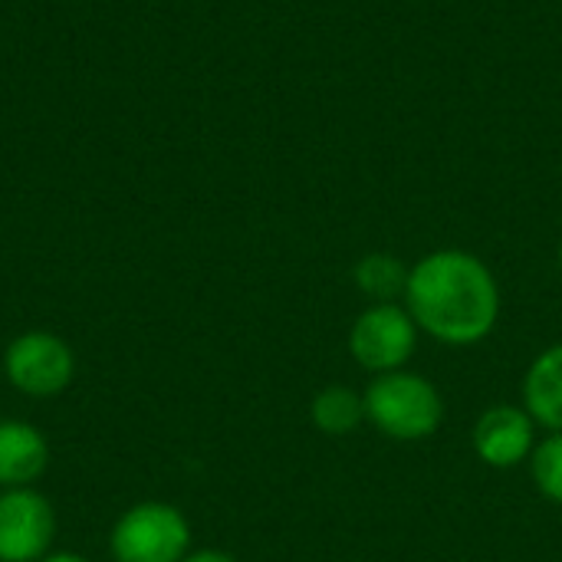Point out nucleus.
I'll use <instances>...</instances> for the list:
<instances>
[{"label":"nucleus","mask_w":562,"mask_h":562,"mask_svg":"<svg viewBox=\"0 0 562 562\" xmlns=\"http://www.w3.org/2000/svg\"><path fill=\"white\" fill-rule=\"evenodd\" d=\"M56 510L33 487L0 491V562H40L53 553Z\"/></svg>","instance_id":"423d86ee"},{"label":"nucleus","mask_w":562,"mask_h":562,"mask_svg":"<svg viewBox=\"0 0 562 562\" xmlns=\"http://www.w3.org/2000/svg\"><path fill=\"white\" fill-rule=\"evenodd\" d=\"M3 375L20 395L53 398L69 389L76 375V356L66 339L33 329L3 349Z\"/></svg>","instance_id":"39448f33"},{"label":"nucleus","mask_w":562,"mask_h":562,"mask_svg":"<svg viewBox=\"0 0 562 562\" xmlns=\"http://www.w3.org/2000/svg\"><path fill=\"white\" fill-rule=\"evenodd\" d=\"M527 464H530V474H533L537 491L550 504H560L562 507V435L540 438Z\"/></svg>","instance_id":"f8f14e48"},{"label":"nucleus","mask_w":562,"mask_h":562,"mask_svg":"<svg viewBox=\"0 0 562 562\" xmlns=\"http://www.w3.org/2000/svg\"><path fill=\"white\" fill-rule=\"evenodd\" d=\"M310 422L326 438H346L366 425V398L352 385H326L313 395Z\"/></svg>","instance_id":"9d476101"},{"label":"nucleus","mask_w":562,"mask_h":562,"mask_svg":"<svg viewBox=\"0 0 562 562\" xmlns=\"http://www.w3.org/2000/svg\"><path fill=\"white\" fill-rule=\"evenodd\" d=\"M40 562H89L86 557H79V553H49V557H43Z\"/></svg>","instance_id":"4468645a"},{"label":"nucleus","mask_w":562,"mask_h":562,"mask_svg":"<svg viewBox=\"0 0 562 562\" xmlns=\"http://www.w3.org/2000/svg\"><path fill=\"white\" fill-rule=\"evenodd\" d=\"M537 422L524 405H491L471 431V445L481 464L494 471H510L530 461L537 448Z\"/></svg>","instance_id":"0eeeda50"},{"label":"nucleus","mask_w":562,"mask_h":562,"mask_svg":"<svg viewBox=\"0 0 562 562\" xmlns=\"http://www.w3.org/2000/svg\"><path fill=\"white\" fill-rule=\"evenodd\" d=\"M181 562H237L231 553L224 550H198V553H188Z\"/></svg>","instance_id":"ddd939ff"},{"label":"nucleus","mask_w":562,"mask_h":562,"mask_svg":"<svg viewBox=\"0 0 562 562\" xmlns=\"http://www.w3.org/2000/svg\"><path fill=\"white\" fill-rule=\"evenodd\" d=\"M418 326L405 303H372L349 329V356L369 375L398 372L418 349Z\"/></svg>","instance_id":"20e7f679"},{"label":"nucleus","mask_w":562,"mask_h":562,"mask_svg":"<svg viewBox=\"0 0 562 562\" xmlns=\"http://www.w3.org/2000/svg\"><path fill=\"white\" fill-rule=\"evenodd\" d=\"M109 553L115 562H181L191 553V524L175 504L142 501L115 520Z\"/></svg>","instance_id":"7ed1b4c3"},{"label":"nucleus","mask_w":562,"mask_h":562,"mask_svg":"<svg viewBox=\"0 0 562 562\" xmlns=\"http://www.w3.org/2000/svg\"><path fill=\"white\" fill-rule=\"evenodd\" d=\"M408 270L412 267H405L395 254L375 250V254H366L356 263L352 280H356L359 293L369 296L372 303H398V300H405Z\"/></svg>","instance_id":"9b49d317"},{"label":"nucleus","mask_w":562,"mask_h":562,"mask_svg":"<svg viewBox=\"0 0 562 562\" xmlns=\"http://www.w3.org/2000/svg\"><path fill=\"white\" fill-rule=\"evenodd\" d=\"M362 398H366V425L402 445L431 438L445 422L441 392L435 389L431 379L412 369L372 375Z\"/></svg>","instance_id":"f03ea898"},{"label":"nucleus","mask_w":562,"mask_h":562,"mask_svg":"<svg viewBox=\"0 0 562 562\" xmlns=\"http://www.w3.org/2000/svg\"><path fill=\"white\" fill-rule=\"evenodd\" d=\"M524 408L547 435H562V342L543 349L524 375Z\"/></svg>","instance_id":"1a4fd4ad"},{"label":"nucleus","mask_w":562,"mask_h":562,"mask_svg":"<svg viewBox=\"0 0 562 562\" xmlns=\"http://www.w3.org/2000/svg\"><path fill=\"white\" fill-rule=\"evenodd\" d=\"M560 270H562V240H560Z\"/></svg>","instance_id":"2eb2a0df"},{"label":"nucleus","mask_w":562,"mask_h":562,"mask_svg":"<svg viewBox=\"0 0 562 562\" xmlns=\"http://www.w3.org/2000/svg\"><path fill=\"white\" fill-rule=\"evenodd\" d=\"M405 310L435 342L477 346L501 319V286L481 257L445 247L408 270Z\"/></svg>","instance_id":"f257e3e1"},{"label":"nucleus","mask_w":562,"mask_h":562,"mask_svg":"<svg viewBox=\"0 0 562 562\" xmlns=\"http://www.w3.org/2000/svg\"><path fill=\"white\" fill-rule=\"evenodd\" d=\"M49 468V445L30 422H0V491L30 487Z\"/></svg>","instance_id":"6e6552de"}]
</instances>
